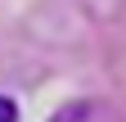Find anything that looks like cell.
<instances>
[{"mask_svg": "<svg viewBox=\"0 0 126 122\" xmlns=\"http://www.w3.org/2000/svg\"><path fill=\"white\" fill-rule=\"evenodd\" d=\"M0 122H18V104L0 95Z\"/></svg>", "mask_w": 126, "mask_h": 122, "instance_id": "2", "label": "cell"}, {"mask_svg": "<svg viewBox=\"0 0 126 122\" xmlns=\"http://www.w3.org/2000/svg\"><path fill=\"white\" fill-rule=\"evenodd\" d=\"M90 118V109H86V104H63V109L50 118V122H86Z\"/></svg>", "mask_w": 126, "mask_h": 122, "instance_id": "1", "label": "cell"}]
</instances>
